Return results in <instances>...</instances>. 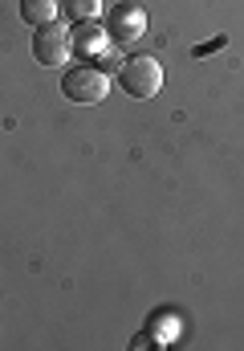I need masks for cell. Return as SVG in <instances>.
Returning a JSON list of instances; mask_svg holds the SVG:
<instances>
[{
	"instance_id": "6da1fadb",
	"label": "cell",
	"mask_w": 244,
	"mask_h": 351,
	"mask_svg": "<svg viewBox=\"0 0 244 351\" xmlns=\"http://www.w3.org/2000/svg\"><path fill=\"white\" fill-rule=\"evenodd\" d=\"M118 86L126 90L131 98H155L163 86V66L151 53H131L118 66Z\"/></svg>"
},
{
	"instance_id": "7a4b0ae2",
	"label": "cell",
	"mask_w": 244,
	"mask_h": 351,
	"mask_svg": "<svg viewBox=\"0 0 244 351\" xmlns=\"http://www.w3.org/2000/svg\"><path fill=\"white\" fill-rule=\"evenodd\" d=\"M110 90V78L98 70V66H70L62 74V94L78 106H90V102H102Z\"/></svg>"
},
{
	"instance_id": "3957f363",
	"label": "cell",
	"mask_w": 244,
	"mask_h": 351,
	"mask_svg": "<svg viewBox=\"0 0 244 351\" xmlns=\"http://www.w3.org/2000/svg\"><path fill=\"white\" fill-rule=\"evenodd\" d=\"M70 33L57 25V21H49V25H37V33H33V58L41 62V66H49V70H57V66H66V58H70Z\"/></svg>"
},
{
	"instance_id": "277c9868",
	"label": "cell",
	"mask_w": 244,
	"mask_h": 351,
	"mask_svg": "<svg viewBox=\"0 0 244 351\" xmlns=\"http://www.w3.org/2000/svg\"><path fill=\"white\" fill-rule=\"evenodd\" d=\"M143 29H147V16H143V8L139 4H118L114 12H110V41H122V45H131V41H139L143 37Z\"/></svg>"
},
{
	"instance_id": "5b68a950",
	"label": "cell",
	"mask_w": 244,
	"mask_h": 351,
	"mask_svg": "<svg viewBox=\"0 0 244 351\" xmlns=\"http://www.w3.org/2000/svg\"><path fill=\"white\" fill-rule=\"evenodd\" d=\"M70 45L85 53V58H98V53H106V45H110V37H102V29L94 25V21H78V29L70 33Z\"/></svg>"
},
{
	"instance_id": "8992f818",
	"label": "cell",
	"mask_w": 244,
	"mask_h": 351,
	"mask_svg": "<svg viewBox=\"0 0 244 351\" xmlns=\"http://www.w3.org/2000/svg\"><path fill=\"white\" fill-rule=\"evenodd\" d=\"M21 16L29 25H49L57 21V0H21Z\"/></svg>"
},
{
	"instance_id": "52a82bcc",
	"label": "cell",
	"mask_w": 244,
	"mask_h": 351,
	"mask_svg": "<svg viewBox=\"0 0 244 351\" xmlns=\"http://www.w3.org/2000/svg\"><path fill=\"white\" fill-rule=\"evenodd\" d=\"M66 8H70L78 21H94L98 8H102V0H66Z\"/></svg>"
}]
</instances>
